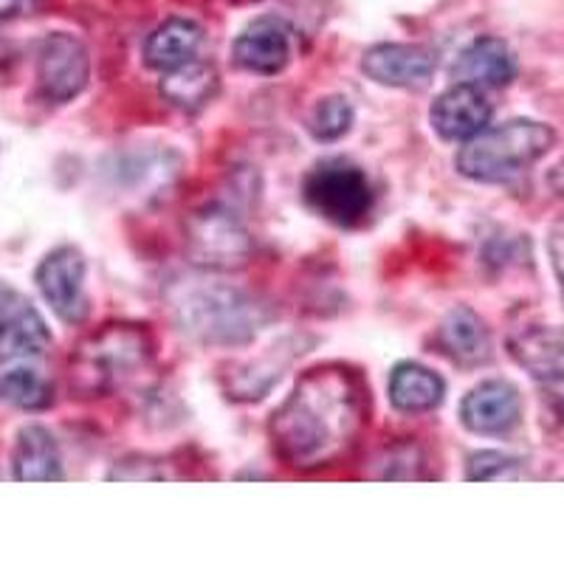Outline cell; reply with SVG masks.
I'll use <instances>...</instances> for the list:
<instances>
[{
	"mask_svg": "<svg viewBox=\"0 0 564 564\" xmlns=\"http://www.w3.org/2000/svg\"><path fill=\"white\" fill-rule=\"evenodd\" d=\"M551 257H553V271H556V276H558V285H562V291H564V226L553 229Z\"/></svg>",
	"mask_w": 564,
	"mask_h": 564,
	"instance_id": "24",
	"label": "cell"
},
{
	"mask_svg": "<svg viewBox=\"0 0 564 564\" xmlns=\"http://www.w3.org/2000/svg\"><path fill=\"white\" fill-rule=\"evenodd\" d=\"M159 90L173 108L184 110V113H198L218 94V70L212 68L209 63L189 59L178 68L164 70Z\"/></svg>",
	"mask_w": 564,
	"mask_h": 564,
	"instance_id": "17",
	"label": "cell"
},
{
	"mask_svg": "<svg viewBox=\"0 0 564 564\" xmlns=\"http://www.w3.org/2000/svg\"><path fill=\"white\" fill-rule=\"evenodd\" d=\"M446 384L430 367L415 361L398 365L390 376V401L401 412H432L443 404Z\"/></svg>",
	"mask_w": 564,
	"mask_h": 564,
	"instance_id": "20",
	"label": "cell"
},
{
	"mask_svg": "<svg viewBox=\"0 0 564 564\" xmlns=\"http://www.w3.org/2000/svg\"><path fill=\"white\" fill-rule=\"evenodd\" d=\"M460 417L466 430L477 435H502L511 432L522 417L520 390L511 381H482L463 398Z\"/></svg>",
	"mask_w": 564,
	"mask_h": 564,
	"instance_id": "14",
	"label": "cell"
},
{
	"mask_svg": "<svg viewBox=\"0 0 564 564\" xmlns=\"http://www.w3.org/2000/svg\"><path fill=\"white\" fill-rule=\"evenodd\" d=\"M85 257L74 246H59L45 254L37 265V289L52 305L54 314L68 325H79L88 316V296H85Z\"/></svg>",
	"mask_w": 564,
	"mask_h": 564,
	"instance_id": "9",
	"label": "cell"
},
{
	"mask_svg": "<svg viewBox=\"0 0 564 564\" xmlns=\"http://www.w3.org/2000/svg\"><path fill=\"white\" fill-rule=\"evenodd\" d=\"M90 79V57L83 40L54 32L43 37L37 48V85L43 99L54 105L70 102L85 90Z\"/></svg>",
	"mask_w": 564,
	"mask_h": 564,
	"instance_id": "7",
	"label": "cell"
},
{
	"mask_svg": "<svg viewBox=\"0 0 564 564\" xmlns=\"http://www.w3.org/2000/svg\"><path fill=\"white\" fill-rule=\"evenodd\" d=\"M437 68V57L426 45L381 43L372 45L361 59V70L372 83L390 88H423Z\"/></svg>",
	"mask_w": 564,
	"mask_h": 564,
	"instance_id": "11",
	"label": "cell"
},
{
	"mask_svg": "<svg viewBox=\"0 0 564 564\" xmlns=\"http://www.w3.org/2000/svg\"><path fill=\"white\" fill-rule=\"evenodd\" d=\"M522 463L502 452H480L468 460V480H502V477H520Z\"/></svg>",
	"mask_w": 564,
	"mask_h": 564,
	"instance_id": "23",
	"label": "cell"
},
{
	"mask_svg": "<svg viewBox=\"0 0 564 564\" xmlns=\"http://www.w3.org/2000/svg\"><path fill=\"white\" fill-rule=\"evenodd\" d=\"M14 480L23 482H48L63 480V463H59V449L54 443L52 432L43 426H23L14 446Z\"/></svg>",
	"mask_w": 564,
	"mask_h": 564,
	"instance_id": "18",
	"label": "cell"
},
{
	"mask_svg": "<svg viewBox=\"0 0 564 564\" xmlns=\"http://www.w3.org/2000/svg\"><path fill=\"white\" fill-rule=\"evenodd\" d=\"M175 325L204 345H246L271 319V308L254 294L226 282H178L170 291Z\"/></svg>",
	"mask_w": 564,
	"mask_h": 564,
	"instance_id": "2",
	"label": "cell"
},
{
	"mask_svg": "<svg viewBox=\"0 0 564 564\" xmlns=\"http://www.w3.org/2000/svg\"><path fill=\"white\" fill-rule=\"evenodd\" d=\"M0 398H7L9 404L20 410H45L54 404V390L37 370L18 367L0 379Z\"/></svg>",
	"mask_w": 564,
	"mask_h": 564,
	"instance_id": "21",
	"label": "cell"
},
{
	"mask_svg": "<svg viewBox=\"0 0 564 564\" xmlns=\"http://www.w3.org/2000/svg\"><path fill=\"white\" fill-rule=\"evenodd\" d=\"M556 144V130L533 119L486 128L457 153V170L477 184H506L533 167Z\"/></svg>",
	"mask_w": 564,
	"mask_h": 564,
	"instance_id": "4",
	"label": "cell"
},
{
	"mask_svg": "<svg viewBox=\"0 0 564 564\" xmlns=\"http://www.w3.org/2000/svg\"><path fill=\"white\" fill-rule=\"evenodd\" d=\"M508 352L558 406H564V327H522L508 339Z\"/></svg>",
	"mask_w": 564,
	"mask_h": 564,
	"instance_id": "8",
	"label": "cell"
},
{
	"mask_svg": "<svg viewBox=\"0 0 564 564\" xmlns=\"http://www.w3.org/2000/svg\"><path fill=\"white\" fill-rule=\"evenodd\" d=\"M32 3L34 0H0V23H3V20L18 18V14H23V12H29V9H32Z\"/></svg>",
	"mask_w": 564,
	"mask_h": 564,
	"instance_id": "25",
	"label": "cell"
},
{
	"mask_svg": "<svg viewBox=\"0 0 564 564\" xmlns=\"http://www.w3.org/2000/svg\"><path fill=\"white\" fill-rule=\"evenodd\" d=\"M155 359V341L141 325H105L70 356V390L102 398L122 390Z\"/></svg>",
	"mask_w": 564,
	"mask_h": 564,
	"instance_id": "3",
	"label": "cell"
},
{
	"mask_svg": "<svg viewBox=\"0 0 564 564\" xmlns=\"http://www.w3.org/2000/svg\"><path fill=\"white\" fill-rule=\"evenodd\" d=\"M52 347V330L26 296L0 282V361L29 359Z\"/></svg>",
	"mask_w": 564,
	"mask_h": 564,
	"instance_id": "10",
	"label": "cell"
},
{
	"mask_svg": "<svg viewBox=\"0 0 564 564\" xmlns=\"http://www.w3.org/2000/svg\"><path fill=\"white\" fill-rule=\"evenodd\" d=\"M186 254L204 271L246 269L254 254V240L243 220L220 204L204 206L186 220Z\"/></svg>",
	"mask_w": 564,
	"mask_h": 564,
	"instance_id": "5",
	"label": "cell"
},
{
	"mask_svg": "<svg viewBox=\"0 0 564 564\" xmlns=\"http://www.w3.org/2000/svg\"><path fill=\"white\" fill-rule=\"evenodd\" d=\"M311 133L319 141H336L352 128V105L345 97H327L311 113Z\"/></svg>",
	"mask_w": 564,
	"mask_h": 564,
	"instance_id": "22",
	"label": "cell"
},
{
	"mask_svg": "<svg viewBox=\"0 0 564 564\" xmlns=\"http://www.w3.org/2000/svg\"><path fill=\"white\" fill-rule=\"evenodd\" d=\"M305 204L336 226L365 224L372 209V186L365 170L345 159H327L316 164L302 184Z\"/></svg>",
	"mask_w": 564,
	"mask_h": 564,
	"instance_id": "6",
	"label": "cell"
},
{
	"mask_svg": "<svg viewBox=\"0 0 564 564\" xmlns=\"http://www.w3.org/2000/svg\"><path fill=\"white\" fill-rule=\"evenodd\" d=\"M491 116L494 108L486 99V94H482V88L468 83H455L435 99L430 119L441 139L460 141L475 139L477 133H482L491 124Z\"/></svg>",
	"mask_w": 564,
	"mask_h": 564,
	"instance_id": "13",
	"label": "cell"
},
{
	"mask_svg": "<svg viewBox=\"0 0 564 564\" xmlns=\"http://www.w3.org/2000/svg\"><path fill=\"white\" fill-rule=\"evenodd\" d=\"M367 421V387L345 365L314 367L296 381L294 392L274 410L269 435L289 466H334L352 449Z\"/></svg>",
	"mask_w": 564,
	"mask_h": 564,
	"instance_id": "1",
	"label": "cell"
},
{
	"mask_svg": "<svg viewBox=\"0 0 564 564\" xmlns=\"http://www.w3.org/2000/svg\"><path fill=\"white\" fill-rule=\"evenodd\" d=\"M200 43H204L200 26H195L193 20L173 18L150 34L144 45V59L155 70H173L189 59H198Z\"/></svg>",
	"mask_w": 564,
	"mask_h": 564,
	"instance_id": "19",
	"label": "cell"
},
{
	"mask_svg": "<svg viewBox=\"0 0 564 564\" xmlns=\"http://www.w3.org/2000/svg\"><path fill=\"white\" fill-rule=\"evenodd\" d=\"M291 26L276 14H263L243 29L231 45L235 63L251 74H280L291 59Z\"/></svg>",
	"mask_w": 564,
	"mask_h": 564,
	"instance_id": "12",
	"label": "cell"
},
{
	"mask_svg": "<svg viewBox=\"0 0 564 564\" xmlns=\"http://www.w3.org/2000/svg\"><path fill=\"white\" fill-rule=\"evenodd\" d=\"M452 77L477 88H506L517 79V57L500 37H477L460 52Z\"/></svg>",
	"mask_w": 564,
	"mask_h": 564,
	"instance_id": "15",
	"label": "cell"
},
{
	"mask_svg": "<svg viewBox=\"0 0 564 564\" xmlns=\"http://www.w3.org/2000/svg\"><path fill=\"white\" fill-rule=\"evenodd\" d=\"M437 345L457 365L475 367L491 359V334H488L486 322L463 305L449 311V316L443 319L441 330H437Z\"/></svg>",
	"mask_w": 564,
	"mask_h": 564,
	"instance_id": "16",
	"label": "cell"
}]
</instances>
